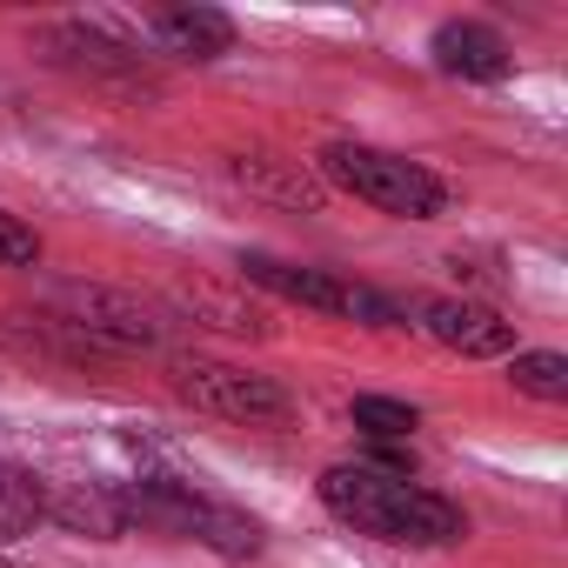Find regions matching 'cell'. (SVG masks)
I'll list each match as a JSON object with an SVG mask.
<instances>
[{
	"label": "cell",
	"instance_id": "obj_1",
	"mask_svg": "<svg viewBox=\"0 0 568 568\" xmlns=\"http://www.w3.org/2000/svg\"><path fill=\"white\" fill-rule=\"evenodd\" d=\"M315 495L342 528L388 541V548H455L468 535L462 501H448L442 488H422L415 475H395V468L335 462V468H322Z\"/></svg>",
	"mask_w": 568,
	"mask_h": 568
},
{
	"label": "cell",
	"instance_id": "obj_2",
	"mask_svg": "<svg viewBox=\"0 0 568 568\" xmlns=\"http://www.w3.org/2000/svg\"><path fill=\"white\" fill-rule=\"evenodd\" d=\"M121 508H128V535L201 541V548L221 555V561H247V555L267 548V528H261L247 508H234V501H221V495L181 481V475H141V481H121Z\"/></svg>",
	"mask_w": 568,
	"mask_h": 568
},
{
	"label": "cell",
	"instance_id": "obj_3",
	"mask_svg": "<svg viewBox=\"0 0 568 568\" xmlns=\"http://www.w3.org/2000/svg\"><path fill=\"white\" fill-rule=\"evenodd\" d=\"M315 181L368 201L375 214H395V221H435L448 214V181L428 168V161H408L395 148H368V141H328L315 154Z\"/></svg>",
	"mask_w": 568,
	"mask_h": 568
},
{
	"label": "cell",
	"instance_id": "obj_4",
	"mask_svg": "<svg viewBox=\"0 0 568 568\" xmlns=\"http://www.w3.org/2000/svg\"><path fill=\"white\" fill-rule=\"evenodd\" d=\"M247 288H267L281 302H302L315 315H335V322H362V328H408V308L368 281H348L335 267H308V261H281V254H241L234 261Z\"/></svg>",
	"mask_w": 568,
	"mask_h": 568
},
{
	"label": "cell",
	"instance_id": "obj_5",
	"mask_svg": "<svg viewBox=\"0 0 568 568\" xmlns=\"http://www.w3.org/2000/svg\"><path fill=\"white\" fill-rule=\"evenodd\" d=\"M48 315L81 335L94 355H128V348H161L168 342V308L128 288H101V281H61L48 295Z\"/></svg>",
	"mask_w": 568,
	"mask_h": 568
},
{
	"label": "cell",
	"instance_id": "obj_6",
	"mask_svg": "<svg viewBox=\"0 0 568 568\" xmlns=\"http://www.w3.org/2000/svg\"><path fill=\"white\" fill-rule=\"evenodd\" d=\"M168 388L194 415H214V422L261 428V422H288L295 415V395L274 375H254V368H234V362H214V355H174L168 362Z\"/></svg>",
	"mask_w": 568,
	"mask_h": 568
},
{
	"label": "cell",
	"instance_id": "obj_7",
	"mask_svg": "<svg viewBox=\"0 0 568 568\" xmlns=\"http://www.w3.org/2000/svg\"><path fill=\"white\" fill-rule=\"evenodd\" d=\"M402 308L415 315V328L435 348H448L462 362H508L515 355V322L501 308H488V302H468V295H415Z\"/></svg>",
	"mask_w": 568,
	"mask_h": 568
},
{
	"label": "cell",
	"instance_id": "obj_8",
	"mask_svg": "<svg viewBox=\"0 0 568 568\" xmlns=\"http://www.w3.org/2000/svg\"><path fill=\"white\" fill-rule=\"evenodd\" d=\"M54 68H68V74H81V81H94V88H128V94H148L154 88V68H148V54L141 48H128V41H114L108 28H88V21H61V28H41V41H34Z\"/></svg>",
	"mask_w": 568,
	"mask_h": 568
},
{
	"label": "cell",
	"instance_id": "obj_9",
	"mask_svg": "<svg viewBox=\"0 0 568 568\" xmlns=\"http://www.w3.org/2000/svg\"><path fill=\"white\" fill-rule=\"evenodd\" d=\"M428 54H435V68H442L448 81H481V88H495V81L515 74V48H508L488 21H442L435 41H428Z\"/></svg>",
	"mask_w": 568,
	"mask_h": 568
},
{
	"label": "cell",
	"instance_id": "obj_10",
	"mask_svg": "<svg viewBox=\"0 0 568 568\" xmlns=\"http://www.w3.org/2000/svg\"><path fill=\"white\" fill-rule=\"evenodd\" d=\"M227 174H234L254 201H267V207H295V214H315V207H322V181H315V168H302V161H288V154L247 148V154L227 161Z\"/></svg>",
	"mask_w": 568,
	"mask_h": 568
},
{
	"label": "cell",
	"instance_id": "obj_11",
	"mask_svg": "<svg viewBox=\"0 0 568 568\" xmlns=\"http://www.w3.org/2000/svg\"><path fill=\"white\" fill-rule=\"evenodd\" d=\"M148 34L174 61H221V54H234V21L221 8H161L148 21Z\"/></svg>",
	"mask_w": 568,
	"mask_h": 568
},
{
	"label": "cell",
	"instance_id": "obj_12",
	"mask_svg": "<svg viewBox=\"0 0 568 568\" xmlns=\"http://www.w3.org/2000/svg\"><path fill=\"white\" fill-rule=\"evenodd\" d=\"M48 521H61L68 535H94V541H121L128 535V508H121V481H81L68 495H48Z\"/></svg>",
	"mask_w": 568,
	"mask_h": 568
},
{
	"label": "cell",
	"instance_id": "obj_13",
	"mask_svg": "<svg viewBox=\"0 0 568 568\" xmlns=\"http://www.w3.org/2000/svg\"><path fill=\"white\" fill-rule=\"evenodd\" d=\"M48 521V481L0 455V541H21Z\"/></svg>",
	"mask_w": 568,
	"mask_h": 568
},
{
	"label": "cell",
	"instance_id": "obj_14",
	"mask_svg": "<svg viewBox=\"0 0 568 568\" xmlns=\"http://www.w3.org/2000/svg\"><path fill=\"white\" fill-rule=\"evenodd\" d=\"M348 422L362 428V442H368V448H408V435L422 428V408H415V402H402V395H355Z\"/></svg>",
	"mask_w": 568,
	"mask_h": 568
},
{
	"label": "cell",
	"instance_id": "obj_15",
	"mask_svg": "<svg viewBox=\"0 0 568 568\" xmlns=\"http://www.w3.org/2000/svg\"><path fill=\"white\" fill-rule=\"evenodd\" d=\"M508 388L528 402H568V355L555 348H515L508 355Z\"/></svg>",
	"mask_w": 568,
	"mask_h": 568
},
{
	"label": "cell",
	"instance_id": "obj_16",
	"mask_svg": "<svg viewBox=\"0 0 568 568\" xmlns=\"http://www.w3.org/2000/svg\"><path fill=\"white\" fill-rule=\"evenodd\" d=\"M187 308H194V315H207V322H214V328H227V335H267V315H261L254 302L221 295V288H194V295H187Z\"/></svg>",
	"mask_w": 568,
	"mask_h": 568
},
{
	"label": "cell",
	"instance_id": "obj_17",
	"mask_svg": "<svg viewBox=\"0 0 568 568\" xmlns=\"http://www.w3.org/2000/svg\"><path fill=\"white\" fill-rule=\"evenodd\" d=\"M0 267H41V234L0 207Z\"/></svg>",
	"mask_w": 568,
	"mask_h": 568
},
{
	"label": "cell",
	"instance_id": "obj_18",
	"mask_svg": "<svg viewBox=\"0 0 568 568\" xmlns=\"http://www.w3.org/2000/svg\"><path fill=\"white\" fill-rule=\"evenodd\" d=\"M0 568H14V561H8V555H0Z\"/></svg>",
	"mask_w": 568,
	"mask_h": 568
}]
</instances>
